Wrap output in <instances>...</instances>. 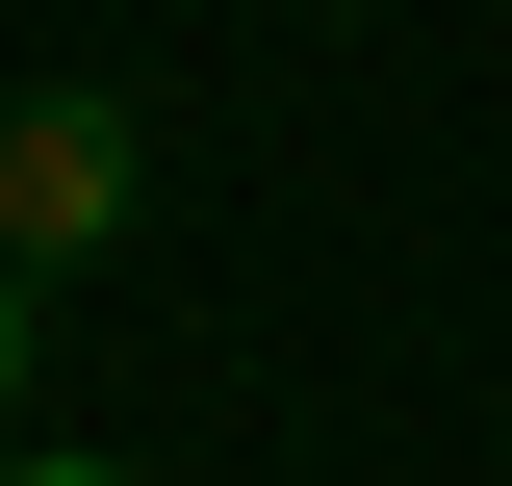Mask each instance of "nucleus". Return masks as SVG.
Instances as JSON below:
<instances>
[{"instance_id":"f257e3e1","label":"nucleus","mask_w":512,"mask_h":486,"mask_svg":"<svg viewBox=\"0 0 512 486\" xmlns=\"http://www.w3.org/2000/svg\"><path fill=\"white\" fill-rule=\"evenodd\" d=\"M128 180H154V154H128V103H0V256H26V282H52V256H103L128 231Z\"/></svg>"},{"instance_id":"f03ea898","label":"nucleus","mask_w":512,"mask_h":486,"mask_svg":"<svg viewBox=\"0 0 512 486\" xmlns=\"http://www.w3.org/2000/svg\"><path fill=\"white\" fill-rule=\"evenodd\" d=\"M0 410H26V256H0Z\"/></svg>"},{"instance_id":"7ed1b4c3","label":"nucleus","mask_w":512,"mask_h":486,"mask_svg":"<svg viewBox=\"0 0 512 486\" xmlns=\"http://www.w3.org/2000/svg\"><path fill=\"white\" fill-rule=\"evenodd\" d=\"M0 486H128V461H0Z\"/></svg>"}]
</instances>
